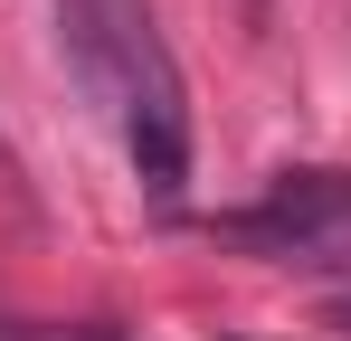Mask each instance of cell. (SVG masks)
Returning a JSON list of instances; mask_svg holds the SVG:
<instances>
[{"label":"cell","mask_w":351,"mask_h":341,"mask_svg":"<svg viewBox=\"0 0 351 341\" xmlns=\"http://www.w3.org/2000/svg\"><path fill=\"white\" fill-rule=\"evenodd\" d=\"M209 237L256 247V256H276V266H323V275H342L351 266V170H276V190H266L256 209L209 218Z\"/></svg>","instance_id":"obj_2"},{"label":"cell","mask_w":351,"mask_h":341,"mask_svg":"<svg viewBox=\"0 0 351 341\" xmlns=\"http://www.w3.org/2000/svg\"><path fill=\"white\" fill-rule=\"evenodd\" d=\"M58 29H66L76 86L114 114L143 199L180 209V190H190V86L171 66V38H162L152 0H58Z\"/></svg>","instance_id":"obj_1"},{"label":"cell","mask_w":351,"mask_h":341,"mask_svg":"<svg viewBox=\"0 0 351 341\" xmlns=\"http://www.w3.org/2000/svg\"><path fill=\"white\" fill-rule=\"evenodd\" d=\"M0 341H123L114 323H76V332H0Z\"/></svg>","instance_id":"obj_3"}]
</instances>
